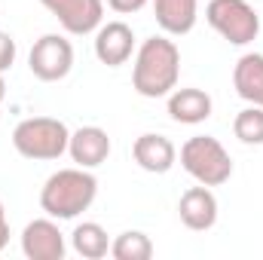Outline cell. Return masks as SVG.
Wrapping results in <instances>:
<instances>
[{"label": "cell", "instance_id": "obj_11", "mask_svg": "<svg viewBox=\"0 0 263 260\" xmlns=\"http://www.w3.org/2000/svg\"><path fill=\"white\" fill-rule=\"evenodd\" d=\"M178 214L187 230H196V233L211 230L217 224V199L211 193V187H205V184L190 187L178 202Z\"/></svg>", "mask_w": 263, "mask_h": 260}, {"label": "cell", "instance_id": "obj_7", "mask_svg": "<svg viewBox=\"0 0 263 260\" xmlns=\"http://www.w3.org/2000/svg\"><path fill=\"white\" fill-rule=\"evenodd\" d=\"M73 37H86L101 28L104 18V0H40Z\"/></svg>", "mask_w": 263, "mask_h": 260}, {"label": "cell", "instance_id": "obj_8", "mask_svg": "<svg viewBox=\"0 0 263 260\" xmlns=\"http://www.w3.org/2000/svg\"><path fill=\"white\" fill-rule=\"evenodd\" d=\"M22 251L28 260H62L67 251L65 233L59 230L55 217H37L22 230Z\"/></svg>", "mask_w": 263, "mask_h": 260}, {"label": "cell", "instance_id": "obj_18", "mask_svg": "<svg viewBox=\"0 0 263 260\" xmlns=\"http://www.w3.org/2000/svg\"><path fill=\"white\" fill-rule=\"evenodd\" d=\"M233 132L242 144H254V147L263 144V107L251 104V107L239 110L233 120Z\"/></svg>", "mask_w": 263, "mask_h": 260}, {"label": "cell", "instance_id": "obj_16", "mask_svg": "<svg viewBox=\"0 0 263 260\" xmlns=\"http://www.w3.org/2000/svg\"><path fill=\"white\" fill-rule=\"evenodd\" d=\"M70 245L80 257L86 260H101L110 254V239H107V230L95 220H83L73 227L70 233Z\"/></svg>", "mask_w": 263, "mask_h": 260}, {"label": "cell", "instance_id": "obj_3", "mask_svg": "<svg viewBox=\"0 0 263 260\" xmlns=\"http://www.w3.org/2000/svg\"><path fill=\"white\" fill-rule=\"evenodd\" d=\"M67 141H70V132L55 117H28L12 132V147L18 150V156L34 162L59 159L62 153H67Z\"/></svg>", "mask_w": 263, "mask_h": 260}, {"label": "cell", "instance_id": "obj_21", "mask_svg": "<svg viewBox=\"0 0 263 260\" xmlns=\"http://www.w3.org/2000/svg\"><path fill=\"white\" fill-rule=\"evenodd\" d=\"M6 242H9V220H6V208L0 202V251L6 248Z\"/></svg>", "mask_w": 263, "mask_h": 260}, {"label": "cell", "instance_id": "obj_15", "mask_svg": "<svg viewBox=\"0 0 263 260\" xmlns=\"http://www.w3.org/2000/svg\"><path fill=\"white\" fill-rule=\"evenodd\" d=\"M233 86L236 95L245 98L248 104L263 107V55L260 52H245L233 67Z\"/></svg>", "mask_w": 263, "mask_h": 260}, {"label": "cell", "instance_id": "obj_22", "mask_svg": "<svg viewBox=\"0 0 263 260\" xmlns=\"http://www.w3.org/2000/svg\"><path fill=\"white\" fill-rule=\"evenodd\" d=\"M3 98H6V83H3V73H0V104H3Z\"/></svg>", "mask_w": 263, "mask_h": 260}, {"label": "cell", "instance_id": "obj_1", "mask_svg": "<svg viewBox=\"0 0 263 260\" xmlns=\"http://www.w3.org/2000/svg\"><path fill=\"white\" fill-rule=\"evenodd\" d=\"M181 77V49L168 37H150L138 46L132 86L141 98H165L178 89Z\"/></svg>", "mask_w": 263, "mask_h": 260}, {"label": "cell", "instance_id": "obj_2", "mask_svg": "<svg viewBox=\"0 0 263 260\" xmlns=\"http://www.w3.org/2000/svg\"><path fill=\"white\" fill-rule=\"evenodd\" d=\"M98 196V181L89 169H59L46 178L40 190V208L55 220H73L77 214L89 211Z\"/></svg>", "mask_w": 263, "mask_h": 260}, {"label": "cell", "instance_id": "obj_20", "mask_svg": "<svg viewBox=\"0 0 263 260\" xmlns=\"http://www.w3.org/2000/svg\"><path fill=\"white\" fill-rule=\"evenodd\" d=\"M150 0H107V6L120 15H132V12H141Z\"/></svg>", "mask_w": 263, "mask_h": 260}, {"label": "cell", "instance_id": "obj_17", "mask_svg": "<svg viewBox=\"0 0 263 260\" xmlns=\"http://www.w3.org/2000/svg\"><path fill=\"white\" fill-rule=\"evenodd\" d=\"M114 260H150L153 257V242L141 230H126L110 242Z\"/></svg>", "mask_w": 263, "mask_h": 260}, {"label": "cell", "instance_id": "obj_10", "mask_svg": "<svg viewBox=\"0 0 263 260\" xmlns=\"http://www.w3.org/2000/svg\"><path fill=\"white\" fill-rule=\"evenodd\" d=\"M67 153H70V159L80 169H98L110 156V138H107V132L98 129V126H83V129L70 132Z\"/></svg>", "mask_w": 263, "mask_h": 260}, {"label": "cell", "instance_id": "obj_4", "mask_svg": "<svg viewBox=\"0 0 263 260\" xmlns=\"http://www.w3.org/2000/svg\"><path fill=\"white\" fill-rule=\"evenodd\" d=\"M181 165L196 184L205 187H220L233 178V159L227 147L211 135L187 138V144L181 147Z\"/></svg>", "mask_w": 263, "mask_h": 260}, {"label": "cell", "instance_id": "obj_19", "mask_svg": "<svg viewBox=\"0 0 263 260\" xmlns=\"http://www.w3.org/2000/svg\"><path fill=\"white\" fill-rule=\"evenodd\" d=\"M12 65H15V40L6 31H0V73H6Z\"/></svg>", "mask_w": 263, "mask_h": 260}, {"label": "cell", "instance_id": "obj_9", "mask_svg": "<svg viewBox=\"0 0 263 260\" xmlns=\"http://www.w3.org/2000/svg\"><path fill=\"white\" fill-rule=\"evenodd\" d=\"M135 52V34L126 22H107L95 31V55L107 67L126 65Z\"/></svg>", "mask_w": 263, "mask_h": 260}, {"label": "cell", "instance_id": "obj_14", "mask_svg": "<svg viewBox=\"0 0 263 260\" xmlns=\"http://www.w3.org/2000/svg\"><path fill=\"white\" fill-rule=\"evenodd\" d=\"M211 95L202 89H175L168 95V117L184 126H199L211 117Z\"/></svg>", "mask_w": 263, "mask_h": 260}, {"label": "cell", "instance_id": "obj_5", "mask_svg": "<svg viewBox=\"0 0 263 260\" xmlns=\"http://www.w3.org/2000/svg\"><path fill=\"white\" fill-rule=\"evenodd\" d=\"M205 18L233 46H248L260 34V15L248 0H211L205 6Z\"/></svg>", "mask_w": 263, "mask_h": 260}, {"label": "cell", "instance_id": "obj_6", "mask_svg": "<svg viewBox=\"0 0 263 260\" xmlns=\"http://www.w3.org/2000/svg\"><path fill=\"white\" fill-rule=\"evenodd\" d=\"M28 67L37 80L43 83H59L65 80L73 67V46L62 34H43L28 55Z\"/></svg>", "mask_w": 263, "mask_h": 260}, {"label": "cell", "instance_id": "obj_13", "mask_svg": "<svg viewBox=\"0 0 263 260\" xmlns=\"http://www.w3.org/2000/svg\"><path fill=\"white\" fill-rule=\"evenodd\" d=\"M153 15L168 37H184L196 28L199 0H153Z\"/></svg>", "mask_w": 263, "mask_h": 260}, {"label": "cell", "instance_id": "obj_12", "mask_svg": "<svg viewBox=\"0 0 263 260\" xmlns=\"http://www.w3.org/2000/svg\"><path fill=\"white\" fill-rule=\"evenodd\" d=\"M132 156H135V162H138L144 172H150V175H165V172L175 165L178 150H175V144H172L165 135H153V132H150V135L135 138Z\"/></svg>", "mask_w": 263, "mask_h": 260}]
</instances>
